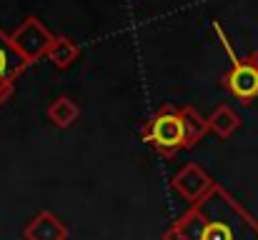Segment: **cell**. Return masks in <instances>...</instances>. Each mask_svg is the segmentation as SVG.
Returning a JSON list of instances; mask_svg holds the SVG:
<instances>
[{"label":"cell","instance_id":"7","mask_svg":"<svg viewBox=\"0 0 258 240\" xmlns=\"http://www.w3.org/2000/svg\"><path fill=\"white\" fill-rule=\"evenodd\" d=\"M25 65H28V63H25L23 55L13 48L10 38H5V35L0 33V80H8V83H10V78H15Z\"/></svg>","mask_w":258,"mask_h":240},{"label":"cell","instance_id":"10","mask_svg":"<svg viewBox=\"0 0 258 240\" xmlns=\"http://www.w3.org/2000/svg\"><path fill=\"white\" fill-rule=\"evenodd\" d=\"M180 115H183V125H185V148H190V145H196V143L206 135V130H211V128H208V120L201 118L198 110L190 108V105L183 108Z\"/></svg>","mask_w":258,"mask_h":240},{"label":"cell","instance_id":"1","mask_svg":"<svg viewBox=\"0 0 258 240\" xmlns=\"http://www.w3.org/2000/svg\"><path fill=\"white\" fill-rule=\"evenodd\" d=\"M163 240H258V220L216 185L173 223Z\"/></svg>","mask_w":258,"mask_h":240},{"label":"cell","instance_id":"3","mask_svg":"<svg viewBox=\"0 0 258 240\" xmlns=\"http://www.w3.org/2000/svg\"><path fill=\"white\" fill-rule=\"evenodd\" d=\"M10 38V43H13V48L23 55V60L25 63H35V60H40L43 55H48V50H50V45H53V35L48 33V28H43L40 25V20L38 18H28L13 35H8Z\"/></svg>","mask_w":258,"mask_h":240},{"label":"cell","instance_id":"8","mask_svg":"<svg viewBox=\"0 0 258 240\" xmlns=\"http://www.w3.org/2000/svg\"><path fill=\"white\" fill-rule=\"evenodd\" d=\"M238 125H241V118H238L228 105L216 108V110L211 113V118H208V128H211L218 138H231Z\"/></svg>","mask_w":258,"mask_h":240},{"label":"cell","instance_id":"9","mask_svg":"<svg viewBox=\"0 0 258 240\" xmlns=\"http://www.w3.org/2000/svg\"><path fill=\"white\" fill-rule=\"evenodd\" d=\"M81 115V108L71 100V98H55L50 105H48V118L58 125V128H68L78 120Z\"/></svg>","mask_w":258,"mask_h":240},{"label":"cell","instance_id":"6","mask_svg":"<svg viewBox=\"0 0 258 240\" xmlns=\"http://www.w3.org/2000/svg\"><path fill=\"white\" fill-rule=\"evenodd\" d=\"M66 238H68L66 223L58 215H53L50 210L38 213L25 225V240H66Z\"/></svg>","mask_w":258,"mask_h":240},{"label":"cell","instance_id":"2","mask_svg":"<svg viewBox=\"0 0 258 240\" xmlns=\"http://www.w3.org/2000/svg\"><path fill=\"white\" fill-rule=\"evenodd\" d=\"M146 140L163 155H173L178 148H185V125L180 110L173 105L161 108L148 123Z\"/></svg>","mask_w":258,"mask_h":240},{"label":"cell","instance_id":"13","mask_svg":"<svg viewBox=\"0 0 258 240\" xmlns=\"http://www.w3.org/2000/svg\"><path fill=\"white\" fill-rule=\"evenodd\" d=\"M248 60H251V63H253V65H256V68H258V48H256V50H253V55H251Z\"/></svg>","mask_w":258,"mask_h":240},{"label":"cell","instance_id":"12","mask_svg":"<svg viewBox=\"0 0 258 240\" xmlns=\"http://www.w3.org/2000/svg\"><path fill=\"white\" fill-rule=\"evenodd\" d=\"M8 93H10V83L8 80H0V103L8 98Z\"/></svg>","mask_w":258,"mask_h":240},{"label":"cell","instance_id":"4","mask_svg":"<svg viewBox=\"0 0 258 240\" xmlns=\"http://www.w3.org/2000/svg\"><path fill=\"white\" fill-rule=\"evenodd\" d=\"M223 85L241 100V103H253L258 98V68L251 60H238L233 58L231 73L223 78Z\"/></svg>","mask_w":258,"mask_h":240},{"label":"cell","instance_id":"11","mask_svg":"<svg viewBox=\"0 0 258 240\" xmlns=\"http://www.w3.org/2000/svg\"><path fill=\"white\" fill-rule=\"evenodd\" d=\"M78 45L71 40V38H55L53 40V45H50V50H48V58L55 63V68H60V70H66L76 58H78Z\"/></svg>","mask_w":258,"mask_h":240},{"label":"cell","instance_id":"5","mask_svg":"<svg viewBox=\"0 0 258 240\" xmlns=\"http://www.w3.org/2000/svg\"><path fill=\"white\" fill-rule=\"evenodd\" d=\"M173 188L185 198V200H190V203H198L201 198H206L216 185H213V180L208 178V173H203L198 165H193V163H188L175 178H173Z\"/></svg>","mask_w":258,"mask_h":240}]
</instances>
